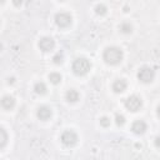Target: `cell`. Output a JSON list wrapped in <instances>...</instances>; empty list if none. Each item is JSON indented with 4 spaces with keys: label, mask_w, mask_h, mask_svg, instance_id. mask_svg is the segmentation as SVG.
Wrapping results in <instances>:
<instances>
[{
    "label": "cell",
    "mask_w": 160,
    "mask_h": 160,
    "mask_svg": "<svg viewBox=\"0 0 160 160\" xmlns=\"http://www.w3.org/2000/svg\"><path fill=\"white\" fill-rule=\"evenodd\" d=\"M120 31L124 32V34H130V32L132 31V26H131V24L128 22V21L121 22V24H120Z\"/></svg>",
    "instance_id": "cell-14"
},
{
    "label": "cell",
    "mask_w": 160,
    "mask_h": 160,
    "mask_svg": "<svg viewBox=\"0 0 160 160\" xmlns=\"http://www.w3.org/2000/svg\"><path fill=\"white\" fill-rule=\"evenodd\" d=\"M100 125H101V126H104V128H108V126L110 125V119H109V118H106V116L101 118V119H100Z\"/></svg>",
    "instance_id": "cell-20"
},
{
    "label": "cell",
    "mask_w": 160,
    "mask_h": 160,
    "mask_svg": "<svg viewBox=\"0 0 160 160\" xmlns=\"http://www.w3.org/2000/svg\"><path fill=\"white\" fill-rule=\"evenodd\" d=\"M0 102H1V106L4 109H6V110H10V109H12L15 106V99L12 96H10V95H5L1 99Z\"/></svg>",
    "instance_id": "cell-10"
},
{
    "label": "cell",
    "mask_w": 160,
    "mask_h": 160,
    "mask_svg": "<svg viewBox=\"0 0 160 160\" xmlns=\"http://www.w3.org/2000/svg\"><path fill=\"white\" fill-rule=\"evenodd\" d=\"M126 86H128V84H126V81L124 79H118L112 84V90L115 92H122V91L126 90Z\"/></svg>",
    "instance_id": "cell-11"
},
{
    "label": "cell",
    "mask_w": 160,
    "mask_h": 160,
    "mask_svg": "<svg viewBox=\"0 0 160 160\" xmlns=\"http://www.w3.org/2000/svg\"><path fill=\"white\" fill-rule=\"evenodd\" d=\"M90 68H91V64H90V61H89L88 59H85V58H78V59H75L74 62H72V71H74V74L78 75V76L86 75V74L89 72Z\"/></svg>",
    "instance_id": "cell-2"
},
{
    "label": "cell",
    "mask_w": 160,
    "mask_h": 160,
    "mask_svg": "<svg viewBox=\"0 0 160 160\" xmlns=\"http://www.w3.org/2000/svg\"><path fill=\"white\" fill-rule=\"evenodd\" d=\"M104 61L109 65H118L122 60V50L118 46H109L102 54Z\"/></svg>",
    "instance_id": "cell-1"
},
{
    "label": "cell",
    "mask_w": 160,
    "mask_h": 160,
    "mask_svg": "<svg viewBox=\"0 0 160 160\" xmlns=\"http://www.w3.org/2000/svg\"><path fill=\"white\" fill-rule=\"evenodd\" d=\"M71 21H72V18L69 12L61 11V12H58L55 15V22L59 28H68L71 24Z\"/></svg>",
    "instance_id": "cell-6"
},
{
    "label": "cell",
    "mask_w": 160,
    "mask_h": 160,
    "mask_svg": "<svg viewBox=\"0 0 160 160\" xmlns=\"http://www.w3.org/2000/svg\"><path fill=\"white\" fill-rule=\"evenodd\" d=\"M62 60H64V55H62L61 52H58V54L54 55V58H52V61H54L55 64H61Z\"/></svg>",
    "instance_id": "cell-19"
},
{
    "label": "cell",
    "mask_w": 160,
    "mask_h": 160,
    "mask_svg": "<svg viewBox=\"0 0 160 160\" xmlns=\"http://www.w3.org/2000/svg\"><path fill=\"white\" fill-rule=\"evenodd\" d=\"M124 104H125V108L129 111H138V110H140V108L142 105V101L138 95H130L129 98L125 99Z\"/></svg>",
    "instance_id": "cell-4"
},
{
    "label": "cell",
    "mask_w": 160,
    "mask_h": 160,
    "mask_svg": "<svg viewBox=\"0 0 160 160\" xmlns=\"http://www.w3.org/2000/svg\"><path fill=\"white\" fill-rule=\"evenodd\" d=\"M115 122H116L118 126H122V125L125 124V118H124V115L118 114V115L115 116Z\"/></svg>",
    "instance_id": "cell-18"
},
{
    "label": "cell",
    "mask_w": 160,
    "mask_h": 160,
    "mask_svg": "<svg viewBox=\"0 0 160 160\" xmlns=\"http://www.w3.org/2000/svg\"><path fill=\"white\" fill-rule=\"evenodd\" d=\"M6 141H8V134H6V131L0 126V149L6 145Z\"/></svg>",
    "instance_id": "cell-15"
},
{
    "label": "cell",
    "mask_w": 160,
    "mask_h": 160,
    "mask_svg": "<svg viewBox=\"0 0 160 160\" xmlns=\"http://www.w3.org/2000/svg\"><path fill=\"white\" fill-rule=\"evenodd\" d=\"M12 2H14L15 6H20L22 4V0H12Z\"/></svg>",
    "instance_id": "cell-21"
},
{
    "label": "cell",
    "mask_w": 160,
    "mask_h": 160,
    "mask_svg": "<svg viewBox=\"0 0 160 160\" xmlns=\"http://www.w3.org/2000/svg\"><path fill=\"white\" fill-rule=\"evenodd\" d=\"M54 46H55V41L51 38L45 36V38L40 39V41H39V48L42 51H50V50L54 49Z\"/></svg>",
    "instance_id": "cell-7"
},
{
    "label": "cell",
    "mask_w": 160,
    "mask_h": 160,
    "mask_svg": "<svg viewBox=\"0 0 160 160\" xmlns=\"http://www.w3.org/2000/svg\"><path fill=\"white\" fill-rule=\"evenodd\" d=\"M61 142L65 145V146H74L76 142H78V135L75 131L72 130H66L61 134Z\"/></svg>",
    "instance_id": "cell-5"
},
{
    "label": "cell",
    "mask_w": 160,
    "mask_h": 160,
    "mask_svg": "<svg viewBox=\"0 0 160 160\" xmlns=\"http://www.w3.org/2000/svg\"><path fill=\"white\" fill-rule=\"evenodd\" d=\"M46 85L42 82V81H38L35 85H34V91L36 92V94H39V95H42V94H45L46 92Z\"/></svg>",
    "instance_id": "cell-13"
},
{
    "label": "cell",
    "mask_w": 160,
    "mask_h": 160,
    "mask_svg": "<svg viewBox=\"0 0 160 160\" xmlns=\"http://www.w3.org/2000/svg\"><path fill=\"white\" fill-rule=\"evenodd\" d=\"M60 1H64V0H60Z\"/></svg>",
    "instance_id": "cell-24"
},
{
    "label": "cell",
    "mask_w": 160,
    "mask_h": 160,
    "mask_svg": "<svg viewBox=\"0 0 160 160\" xmlns=\"http://www.w3.org/2000/svg\"><path fill=\"white\" fill-rule=\"evenodd\" d=\"M131 130H132L134 134H138V135L144 134L145 130H146V124H145V121H142V120H136V121H134L132 125H131Z\"/></svg>",
    "instance_id": "cell-8"
},
{
    "label": "cell",
    "mask_w": 160,
    "mask_h": 160,
    "mask_svg": "<svg viewBox=\"0 0 160 160\" xmlns=\"http://www.w3.org/2000/svg\"><path fill=\"white\" fill-rule=\"evenodd\" d=\"M36 115H38V118H39L40 120H48V119H50V116H51V109H50L49 106H46V105H42V106H40V108L38 109Z\"/></svg>",
    "instance_id": "cell-9"
},
{
    "label": "cell",
    "mask_w": 160,
    "mask_h": 160,
    "mask_svg": "<svg viewBox=\"0 0 160 160\" xmlns=\"http://www.w3.org/2000/svg\"><path fill=\"white\" fill-rule=\"evenodd\" d=\"M5 2V0H0V4H4Z\"/></svg>",
    "instance_id": "cell-23"
},
{
    "label": "cell",
    "mask_w": 160,
    "mask_h": 160,
    "mask_svg": "<svg viewBox=\"0 0 160 160\" xmlns=\"http://www.w3.org/2000/svg\"><path fill=\"white\" fill-rule=\"evenodd\" d=\"M66 100L69 101V102H75V101H78L79 100V92L76 91V90H74V89H70V90H68L66 91Z\"/></svg>",
    "instance_id": "cell-12"
},
{
    "label": "cell",
    "mask_w": 160,
    "mask_h": 160,
    "mask_svg": "<svg viewBox=\"0 0 160 160\" xmlns=\"http://www.w3.org/2000/svg\"><path fill=\"white\" fill-rule=\"evenodd\" d=\"M49 80H50V82H52L54 85H56V84H59L61 81V75L59 72H51L49 75Z\"/></svg>",
    "instance_id": "cell-16"
},
{
    "label": "cell",
    "mask_w": 160,
    "mask_h": 160,
    "mask_svg": "<svg viewBox=\"0 0 160 160\" xmlns=\"http://www.w3.org/2000/svg\"><path fill=\"white\" fill-rule=\"evenodd\" d=\"M155 144H156V146L159 148V138H156V139H155Z\"/></svg>",
    "instance_id": "cell-22"
},
{
    "label": "cell",
    "mask_w": 160,
    "mask_h": 160,
    "mask_svg": "<svg viewBox=\"0 0 160 160\" xmlns=\"http://www.w3.org/2000/svg\"><path fill=\"white\" fill-rule=\"evenodd\" d=\"M154 76H155V71L149 68V66H142L139 71H138V79L144 82V84H149L154 80Z\"/></svg>",
    "instance_id": "cell-3"
},
{
    "label": "cell",
    "mask_w": 160,
    "mask_h": 160,
    "mask_svg": "<svg viewBox=\"0 0 160 160\" xmlns=\"http://www.w3.org/2000/svg\"><path fill=\"white\" fill-rule=\"evenodd\" d=\"M95 12H96L98 15H105V14L108 12V9H106V6H105V5L99 4V5H96V6H95Z\"/></svg>",
    "instance_id": "cell-17"
}]
</instances>
